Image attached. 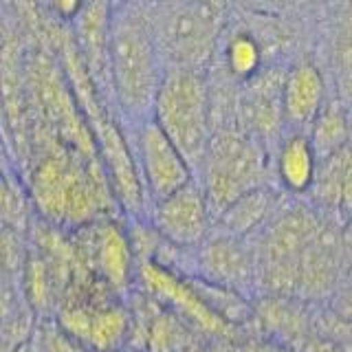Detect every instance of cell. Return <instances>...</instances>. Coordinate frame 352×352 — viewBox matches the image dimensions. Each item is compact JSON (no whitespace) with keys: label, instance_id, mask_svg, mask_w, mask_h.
<instances>
[{"label":"cell","instance_id":"1","mask_svg":"<svg viewBox=\"0 0 352 352\" xmlns=\"http://www.w3.org/2000/svg\"><path fill=\"white\" fill-rule=\"evenodd\" d=\"M163 55L152 18L141 7H115L110 31V88L126 119L137 126L154 115L161 91Z\"/></svg>","mask_w":352,"mask_h":352},{"label":"cell","instance_id":"2","mask_svg":"<svg viewBox=\"0 0 352 352\" xmlns=\"http://www.w3.org/2000/svg\"><path fill=\"white\" fill-rule=\"evenodd\" d=\"M152 119L161 126L192 168H203L212 143V99L205 75L168 69L154 104Z\"/></svg>","mask_w":352,"mask_h":352},{"label":"cell","instance_id":"3","mask_svg":"<svg viewBox=\"0 0 352 352\" xmlns=\"http://www.w3.org/2000/svg\"><path fill=\"white\" fill-rule=\"evenodd\" d=\"M97 286H104L97 273L88 280H80V271H75L60 304L58 326L88 350L117 352L130 337L132 317L121 304L106 300Z\"/></svg>","mask_w":352,"mask_h":352},{"label":"cell","instance_id":"4","mask_svg":"<svg viewBox=\"0 0 352 352\" xmlns=\"http://www.w3.org/2000/svg\"><path fill=\"white\" fill-rule=\"evenodd\" d=\"M33 196L38 198L42 214L58 223L91 220L99 201L91 172L84 170L69 152L53 148V143L33 168Z\"/></svg>","mask_w":352,"mask_h":352},{"label":"cell","instance_id":"5","mask_svg":"<svg viewBox=\"0 0 352 352\" xmlns=\"http://www.w3.org/2000/svg\"><path fill=\"white\" fill-rule=\"evenodd\" d=\"M220 5H168L150 14L159 49L170 69L198 71L214 55Z\"/></svg>","mask_w":352,"mask_h":352},{"label":"cell","instance_id":"6","mask_svg":"<svg viewBox=\"0 0 352 352\" xmlns=\"http://www.w3.org/2000/svg\"><path fill=\"white\" fill-rule=\"evenodd\" d=\"M203 170V190L212 209H218L220 214L240 196L258 190L267 170V157L253 137L223 132L209 143Z\"/></svg>","mask_w":352,"mask_h":352},{"label":"cell","instance_id":"7","mask_svg":"<svg viewBox=\"0 0 352 352\" xmlns=\"http://www.w3.org/2000/svg\"><path fill=\"white\" fill-rule=\"evenodd\" d=\"M141 286L154 302L179 315L185 324L198 328L205 335L229 339L236 326L214 311V306L205 300L203 291L194 280H185L179 273L170 271L163 262L148 260L139 264Z\"/></svg>","mask_w":352,"mask_h":352},{"label":"cell","instance_id":"8","mask_svg":"<svg viewBox=\"0 0 352 352\" xmlns=\"http://www.w3.org/2000/svg\"><path fill=\"white\" fill-rule=\"evenodd\" d=\"M135 157L143 187L152 203H159L194 183L192 163L154 119L137 128Z\"/></svg>","mask_w":352,"mask_h":352},{"label":"cell","instance_id":"9","mask_svg":"<svg viewBox=\"0 0 352 352\" xmlns=\"http://www.w3.org/2000/svg\"><path fill=\"white\" fill-rule=\"evenodd\" d=\"M212 223V203L201 183H190L152 205L150 225L172 247H198Z\"/></svg>","mask_w":352,"mask_h":352},{"label":"cell","instance_id":"10","mask_svg":"<svg viewBox=\"0 0 352 352\" xmlns=\"http://www.w3.org/2000/svg\"><path fill=\"white\" fill-rule=\"evenodd\" d=\"M86 247V256L82 258L97 273V278L117 295L128 293L132 280H135L137 258L128 231L110 218L99 220L88 231Z\"/></svg>","mask_w":352,"mask_h":352},{"label":"cell","instance_id":"11","mask_svg":"<svg viewBox=\"0 0 352 352\" xmlns=\"http://www.w3.org/2000/svg\"><path fill=\"white\" fill-rule=\"evenodd\" d=\"M115 7L110 3H88L75 18V44L91 73L93 82L106 80L110 88V31H113ZM113 93V88H110Z\"/></svg>","mask_w":352,"mask_h":352},{"label":"cell","instance_id":"12","mask_svg":"<svg viewBox=\"0 0 352 352\" xmlns=\"http://www.w3.org/2000/svg\"><path fill=\"white\" fill-rule=\"evenodd\" d=\"M326 104V82L315 64L300 62L282 77L284 121L293 132H304V128L313 126Z\"/></svg>","mask_w":352,"mask_h":352},{"label":"cell","instance_id":"13","mask_svg":"<svg viewBox=\"0 0 352 352\" xmlns=\"http://www.w3.org/2000/svg\"><path fill=\"white\" fill-rule=\"evenodd\" d=\"M201 264L207 275V282L220 286V289L236 291L240 286L249 284L251 278L249 253L231 236L216 238L209 245H205L201 253Z\"/></svg>","mask_w":352,"mask_h":352},{"label":"cell","instance_id":"14","mask_svg":"<svg viewBox=\"0 0 352 352\" xmlns=\"http://www.w3.org/2000/svg\"><path fill=\"white\" fill-rule=\"evenodd\" d=\"M319 170V157L306 132H293L278 152V179L289 192L302 194L313 190Z\"/></svg>","mask_w":352,"mask_h":352},{"label":"cell","instance_id":"15","mask_svg":"<svg viewBox=\"0 0 352 352\" xmlns=\"http://www.w3.org/2000/svg\"><path fill=\"white\" fill-rule=\"evenodd\" d=\"M313 190L326 207L352 212V143L319 163Z\"/></svg>","mask_w":352,"mask_h":352},{"label":"cell","instance_id":"16","mask_svg":"<svg viewBox=\"0 0 352 352\" xmlns=\"http://www.w3.org/2000/svg\"><path fill=\"white\" fill-rule=\"evenodd\" d=\"M273 207L275 196L269 190H264V187H258V190L240 196L225 212H220V225L225 227L231 238L245 236L264 223V218L273 212Z\"/></svg>","mask_w":352,"mask_h":352},{"label":"cell","instance_id":"17","mask_svg":"<svg viewBox=\"0 0 352 352\" xmlns=\"http://www.w3.org/2000/svg\"><path fill=\"white\" fill-rule=\"evenodd\" d=\"M330 66L339 86V97L352 104V5H344L330 31Z\"/></svg>","mask_w":352,"mask_h":352},{"label":"cell","instance_id":"18","mask_svg":"<svg viewBox=\"0 0 352 352\" xmlns=\"http://www.w3.org/2000/svg\"><path fill=\"white\" fill-rule=\"evenodd\" d=\"M245 119L251 128L262 139L273 135L284 121L282 110V82L278 86H269V82H256V88L247 93L245 102Z\"/></svg>","mask_w":352,"mask_h":352},{"label":"cell","instance_id":"19","mask_svg":"<svg viewBox=\"0 0 352 352\" xmlns=\"http://www.w3.org/2000/svg\"><path fill=\"white\" fill-rule=\"evenodd\" d=\"M308 137L313 141L319 163L330 159L339 150H344L350 143V126H348L346 108L339 102H328L313 121L311 135Z\"/></svg>","mask_w":352,"mask_h":352},{"label":"cell","instance_id":"20","mask_svg":"<svg viewBox=\"0 0 352 352\" xmlns=\"http://www.w3.org/2000/svg\"><path fill=\"white\" fill-rule=\"evenodd\" d=\"M262 62V53L258 42L249 33H236L227 44V69L234 77L249 80L258 73Z\"/></svg>","mask_w":352,"mask_h":352},{"label":"cell","instance_id":"21","mask_svg":"<svg viewBox=\"0 0 352 352\" xmlns=\"http://www.w3.org/2000/svg\"><path fill=\"white\" fill-rule=\"evenodd\" d=\"M3 220H5V229L16 231V234H22L29 223L27 198L18 187V181L11 179V174H5V183H3Z\"/></svg>","mask_w":352,"mask_h":352},{"label":"cell","instance_id":"22","mask_svg":"<svg viewBox=\"0 0 352 352\" xmlns=\"http://www.w3.org/2000/svg\"><path fill=\"white\" fill-rule=\"evenodd\" d=\"M38 337H40V352H93L84 348L82 344H77L75 339H71L60 326L42 328Z\"/></svg>","mask_w":352,"mask_h":352},{"label":"cell","instance_id":"23","mask_svg":"<svg viewBox=\"0 0 352 352\" xmlns=\"http://www.w3.org/2000/svg\"><path fill=\"white\" fill-rule=\"evenodd\" d=\"M227 352H289L282 344H275V341H260V339H253V341H242V344L231 346Z\"/></svg>","mask_w":352,"mask_h":352},{"label":"cell","instance_id":"24","mask_svg":"<svg viewBox=\"0 0 352 352\" xmlns=\"http://www.w3.org/2000/svg\"><path fill=\"white\" fill-rule=\"evenodd\" d=\"M333 313L337 319L346 322L352 326V289L339 293L335 300H333Z\"/></svg>","mask_w":352,"mask_h":352},{"label":"cell","instance_id":"25","mask_svg":"<svg viewBox=\"0 0 352 352\" xmlns=\"http://www.w3.org/2000/svg\"><path fill=\"white\" fill-rule=\"evenodd\" d=\"M55 16L60 20H69V22H75V18L80 16V11L84 9V3H53L49 7Z\"/></svg>","mask_w":352,"mask_h":352},{"label":"cell","instance_id":"26","mask_svg":"<svg viewBox=\"0 0 352 352\" xmlns=\"http://www.w3.org/2000/svg\"><path fill=\"white\" fill-rule=\"evenodd\" d=\"M346 245H348V249L352 251V225H350L348 231H346Z\"/></svg>","mask_w":352,"mask_h":352},{"label":"cell","instance_id":"27","mask_svg":"<svg viewBox=\"0 0 352 352\" xmlns=\"http://www.w3.org/2000/svg\"><path fill=\"white\" fill-rule=\"evenodd\" d=\"M187 352H198V350H196V348H192V350H187Z\"/></svg>","mask_w":352,"mask_h":352}]
</instances>
